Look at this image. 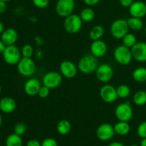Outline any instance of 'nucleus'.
<instances>
[{"instance_id": "1", "label": "nucleus", "mask_w": 146, "mask_h": 146, "mask_svg": "<svg viewBox=\"0 0 146 146\" xmlns=\"http://www.w3.org/2000/svg\"><path fill=\"white\" fill-rule=\"evenodd\" d=\"M98 66V58L91 54L81 57L77 64L78 70L84 74H89L96 72Z\"/></svg>"}, {"instance_id": "2", "label": "nucleus", "mask_w": 146, "mask_h": 146, "mask_svg": "<svg viewBox=\"0 0 146 146\" xmlns=\"http://www.w3.org/2000/svg\"><path fill=\"white\" fill-rule=\"evenodd\" d=\"M64 29L71 34H77L83 27V21L80 15L72 14L66 17L64 23Z\"/></svg>"}, {"instance_id": "3", "label": "nucleus", "mask_w": 146, "mask_h": 146, "mask_svg": "<svg viewBox=\"0 0 146 146\" xmlns=\"http://www.w3.org/2000/svg\"><path fill=\"white\" fill-rule=\"evenodd\" d=\"M113 57L115 61L121 65H128L133 60L131 49L123 44L115 47L113 52Z\"/></svg>"}, {"instance_id": "4", "label": "nucleus", "mask_w": 146, "mask_h": 146, "mask_svg": "<svg viewBox=\"0 0 146 146\" xmlns=\"http://www.w3.org/2000/svg\"><path fill=\"white\" fill-rule=\"evenodd\" d=\"M128 27L127 20L118 19L113 21L111 25L110 31L113 37L116 40H122L124 36L128 33Z\"/></svg>"}, {"instance_id": "5", "label": "nucleus", "mask_w": 146, "mask_h": 146, "mask_svg": "<svg viewBox=\"0 0 146 146\" xmlns=\"http://www.w3.org/2000/svg\"><path fill=\"white\" fill-rule=\"evenodd\" d=\"M17 70L21 75L25 77H29L35 73L36 66L32 58L21 57L17 64Z\"/></svg>"}, {"instance_id": "6", "label": "nucleus", "mask_w": 146, "mask_h": 146, "mask_svg": "<svg viewBox=\"0 0 146 146\" xmlns=\"http://www.w3.org/2000/svg\"><path fill=\"white\" fill-rule=\"evenodd\" d=\"M2 54L5 62L10 65H14V64H18L22 57L21 52L14 44L7 46Z\"/></svg>"}, {"instance_id": "7", "label": "nucleus", "mask_w": 146, "mask_h": 146, "mask_svg": "<svg viewBox=\"0 0 146 146\" xmlns=\"http://www.w3.org/2000/svg\"><path fill=\"white\" fill-rule=\"evenodd\" d=\"M115 115L118 121H130L133 115V110L131 103L127 101L118 104L115 107Z\"/></svg>"}, {"instance_id": "8", "label": "nucleus", "mask_w": 146, "mask_h": 146, "mask_svg": "<svg viewBox=\"0 0 146 146\" xmlns=\"http://www.w3.org/2000/svg\"><path fill=\"white\" fill-rule=\"evenodd\" d=\"M55 9L59 17L66 18L73 14L75 9V0H57Z\"/></svg>"}, {"instance_id": "9", "label": "nucleus", "mask_w": 146, "mask_h": 146, "mask_svg": "<svg viewBox=\"0 0 146 146\" xmlns=\"http://www.w3.org/2000/svg\"><path fill=\"white\" fill-rule=\"evenodd\" d=\"M63 81V76L58 72L51 71L46 73L42 78L43 85L51 89H54L61 85Z\"/></svg>"}, {"instance_id": "10", "label": "nucleus", "mask_w": 146, "mask_h": 146, "mask_svg": "<svg viewBox=\"0 0 146 146\" xmlns=\"http://www.w3.org/2000/svg\"><path fill=\"white\" fill-rule=\"evenodd\" d=\"M113 75V69L108 64H100L96 70V76L97 79L101 82H108L112 80Z\"/></svg>"}, {"instance_id": "11", "label": "nucleus", "mask_w": 146, "mask_h": 146, "mask_svg": "<svg viewBox=\"0 0 146 146\" xmlns=\"http://www.w3.org/2000/svg\"><path fill=\"white\" fill-rule=\"evenodd\" d=\"M101 98L106 103H113L118 98L116 88L111 84H104L101 87L99 92Z\"/></svg>"}, {"instance_id": "12", "label": "nucleus", "mask_w": 146, "mask_h": 146, "mask_svg": "<svg viewBox=\"0 0 146 146\" xmlns=\"http://www.w3.org/2000/svg\"><path fill=\"white\" fill-rule=\"evenodd\" d=\"M114 127L110 123H103L100 125L96 130V136L102 141H108L115 135Z\"/></svg>"}, {"instance_id": "13", "label": "nucleus", "mask_w": 146, "mask_h": 146, "mask_svg": "<svg viewBox=\"0 0 146 146\" xmlns=\"http://www.w3.org/2000/svg\"><path fill=\"white\" fill-rule=\"evenodd\" d=\"M59 70L60 73L63 77L71 79L76 75L78 67L73 62L70 60H64L60 64Z\"/></svg>"}, {"instance_id": "14", "label": "nucleus", "mask_w": 146, "mask_h": 146, "mask_svg": "<svg viewBox=\"0 0 146 146\" xmlns=\"http://www.w3.org/2000/svg\"><path fill=\"white\" fill-rule=\"evenodd\" d=\"M133 59L139 62H146V42H138L131 49Z\"/></svg>"}, {"instance_id": "15", "label": "nucleus", "mask_w": 146, "mask_h": 146, "mask_svg": "<svg viewBox=\"0 0 146 146\" xmlns=\"http://www.w3.org/2000/svg\"><path fill=\"white\" fill-rule=\"evenodd\" d=\"M90 50L91 54L96 58H100L106 55L108 51V46L104 40H96L91 43Z\"/></svg>"}, {"instance_id": "16", "label": "nucleus", "mask_w": 146, "mask_h": 146, "mask_svg": "<svg viewBox=\"0 0 146 146\" xmlns=\"http://www.w3.org/2000/svg\"><path fill=\"white\" fill-rule=\"evenodd\" d=\"M41 82L36 77H31L27 80L24 86V90L29 96H34L38 94L41 88Z\"/></svg>"}, {"instance_id": "17", "label": "nucleus", "mask_w": 146, "mask_h": 146, "mask_svg": "<svg viewBox=\"0 0 146 146\" xmlns=\"http://www.w3.org/2000/svg\"><path fill=\"white\" fill-rule=\"evenodd\" d=\"M128 9L131 17L142 19L146 15V4L144 1H134Z\"/></svg>"}, {"instance_id": "18", "label": "nucleus", "mask_w": 146, "mask_h": 146, "mask_svg": "<svg viewBox=\"0 0 146 146\" xmlns=\"http://www.w3.org/2000/svg\"><path fill=\"white\" fill-rule=\"evenodd\" d=\"M1 40L6 46L14 45L18 40V33L14 29L8 28L1 34Z\"/></svg>"}, {"instance_id": "19", "label": "nucleus", "mask_w": 146, "mask_h": 146, "mask_svg": "<svg viewBox=\"0 0 146 146\" xmlns=\"http://www.w3.org/2000/svg\"><path fill=\"white\" fill-rule=\"evenodd\" d=\"M17 108V102L14 99L5 97L0 100V110L6 114L13 113Z\"/></svg>"}, {"instance_id": "20", "label": "nucleus", "mask_w": 146, "mask_h": 146, "mask_svg": "<svg viewBox=\"0 0 146 146\" xmlns=\"http://www.w3.org/2000/svg\"><path fill=\"white\" fill-rule=\"evenodd\" d=\"M113 127L115 134L121 136L126 135L131 130V126H130L128 122L118 121V123L114 125Z\"/></svg>"}, {"instance_id": "21", "label": "nucleus", "mask_w": 146, "mask_h": 146, "mask_svg": "<svg viewBox=\"0 0 146 146\" xmlns=\"http://www.w3.org/2000/svg\"><path fill=\"white\" fill-rule=\"evenodd\" d=\"M106 30L104 27L101 25H96L91 28L89 31V38L92 41L101 40L105 34Z\"/></svg>"}, {"instance_id": "22", "label": "nucleus", "mask_w": 146, "mask_h": 146, "mask_svg": "<svg viewBox=\"0 0 146 146\" xmlns=\"http://www.w3.org/2000/svg\"><path fill=\"white\" fill-rule=\"evenodd\" d=\"M71 124L68 120L62 119L56 125L57 132L61 135H66L71 131Z\"/></svg>"}, {"instance_id": "23", "label": "nucleus", "mask_w": 146, "mask_h": 146, "mask_svg": "<svg viewBox=\"0 0 146 146\" xmlns=\"http://www.w3.org/2000/svg\"><path fill=\"white\" fill-rule=\"evenodd\" d=\"M133 79L138 82H146V67H139L135 69L132 74Z\"/></svg>"}, {"instance_id": "24", "label": "nucleus", "mask_w": 146, "mask_h": 146, "mask_svg": "<svg viewBox=\"0 0 146 146\" xmlns=\"http://www.w3.org/2000/svg\"><path fill=\"white\" fill-rule=\"evenodd\" d=\"M127 23L129 29L133 30V31H139L142 29L143 27V20L137 17H131L129 19H127Z\"/></svg>"}, {"instance_id": "25", "label": "nucleus", "mask_w": 146, "mask_h": 146, "mask_svg": "<svg viewBox=\"0 0 146 146\" xmlns=\"http://www.w3.org/2000/svg\"><path fill=\"white\" fill-rule=\"evenodd\" d=\"M5 145L6 146H22L23 140L21 136L15 133L9 135L6 139Z\"/></svg>"}, {"instance_id": "26", "label": "nucleus", "mask_w": 146, "mask_h": 146, "mask_svg": "<svg viewBox=\"0 0 146 146\" xmlns=\"http://www.w3.org/2000/svg\"><path fill=\"white\" fill-rule=\"evenodd\" d=\"M95 11L91 7H86L81 10L80 13V17L81 18L83 21L85 22H90L93 21L95 18Z\"/></svg>"}, {"instance_id": "27", "label": "nucleus", "mask_w": 146, "mask_h": 146, "mask_svg": "<svg viewBox=\"0 0 146 146\" xmlns=\"http://www.w3.org/2000/svg\"><path fill=\"white\" fill-rule=\"evenodd\" d=\"M134 104L138 106H143L146 104V91L143 90H138L133 97Z\"/></svg>"}, {"instance_id": "28", "label": "nucleus", "mask_w": 146, "mask_h": 146, "mask_svg": "<svg viewBox=\"0 0 146 146\" xmlns=\"http://www.w3.org/2000/svg\"><path fill=\"white\" fill-rule=\"evenodd\" d=\"M137 42H137L136 36L135 34H132V33H128L122 39L123 45L125 46V47H128L130 49L132 48Z\"/></svg>"}, {"instance_id": "29", "label": "nucleus", "mask_w": 146, "mask_h": 146, "mask_svg": "<svg viewBox=\"0 0 146 146\" xmlns=\"http://www.w3.org/2000/svg\"><path fill=\"white\" fill-rule=\"evenodd\" d=\"M116 92L119 98L125 99L131 94V88L127 84H122L116 87Z\"/></svg>"}, {"instance_id": "30", "label": "nucleus", "mask_w": 146, "mask_h": 146, "mask_svg": "<svg viewBox=\"0 0 146 146\" xmlns=\"http://www.w3.org/2000/svg\"><path fill=\"white\" fill-rule=\"evenodd\" d=\"M22 57L31 58L34 54V48L31 44H25L21 50Z\"/></svg>"}, {"instance_id": "31", "label": "nucleus", "mask_w": 146, "mask_h": 146, "mask_svg": "<svg viewBox=\"0 0 146 146\" xmlns=\"http://www.w3.org/2000/svg\"><path fill=\"white\" fill-rule=\"evenodd\" d=\"M26 131H27V125L22 122L17 123L14 127V133L18 135L22 136L26 133Z\"/></svg>"}, {"instance_id": "32", "label": "nucleus", "mask_w": 146, "mask_h": 146, "mask_svg": "<svg viewBox=\"0 0 146 146\" xmlns=\"http://www.w3.org/2000/svg\"><path fill=\"white\" fill-rule=\"evenodd\" d=\"M137 134L141 139L146 138V121L140 123L137 128Z\"/></svg>"}, {"instance_id": "33", "label": "nucleus", "mask_w": 146, "mask_h": 146, "mask_svg": "<svg viewBox=\"0 0 146 146\" xmlns=\"http://www.w3.org/2000/svg\"><path fill=\"white\" fill-rule=\"evenodd\" d=\"M50 92H51V89L48 88V87H46V86L43 85L41 86V88H40L39 91L38 92V95L40 98L45 99L46 97H48L50 94Z\"/></svg>"}, {"instance_id": "34", "label": "nucleus", "mask_w": 146, "mask_h": 146, "mask_svg": "<svg viewBox=\"0 0 146 146\" xmlns=\"http://www.w3.org/2000/svg\"><path fill=\"white\" fill-rule=\"evenodd\" d=\"M36 7L38 9H44L49 4L50 0H31Z\"/></svg>"}, {"instance_id": "35", "label": "nucleus", "mask_w": 146, "mask_h": 146, "mask_svg": "<svg viewBox=\"0 0 146 146\" xmlns=\"http://www.w3.org/2000/svg\"><path fill=\"white\" fill-rule=\"evenodd\" d=\"M41 146H58V143L55 139L48 137L41 142Z\"/></svg>"}, {"instance_id": "36", "label": "nucleus", "mask_w": 146, "mask_h": 146, "mask_svg": "<svg viewBox=\"0 0 146 146\" xmlns=\"http://www.w3.org/2000/svg\"><path fill=\"white\" fill-rule=\"evenodd\" d=\"M119 2L123 7L129 8L130 6L134 2V0H119Z\"/></svg>"}, {"instance_id": "37", "label": "nucleus", "mask_w": 146, "mask_h": 146, "mask_svg": "<svg viewBox=\"0 0 146 146\" xmlns=\"http://www.w3.org/2000/svg\"><path fill=\"white\" fill-rule=\"evenodd\" d=\"M27 146H41V143L36 139H31L27 142Z\"/></svg>"}, {"instance_id": "38", "label": "nucleus", "mask_w": 146, "mask_h": 146, "mask_svg": "<svg viewBox=\"0 0 146 146\" xmlns=\"http://www.w3.org/2000/svg\"><path fill=\"white\" fill-rule=\"evenodd\" d=\"M83 1H84V4H86L87 6L93 7V6H95L96 5V4H98V3L101 1V0H83Z\"/></svg>"}, {"instance_id": "39", "label": "nucleus", "mask_w": 146, "mask_h": 146, "mask_svg": "<svg viewBox=\"0 0 146 146\" xmlns=\"http://www.w3.org/2000/svg\"><path fill=\"white\" fill-rule=\"evenodd\" d=\"M7 9V4L5 1L0 0V14H2Z\"/></svg>"}, {"instance_id": "40", "label": "nucleus", "mask_w": 146, "mask_h": 146, "mask_svg": "<svg viewBox=\"0 0 146 146\" xmlns=\"http://www.w3.org/2000/svg\"><path fill=\"white\" fill-rule=\"evenodd\" d=\"M108 146H125V145H124L123 143H121V142L114 141L110 143V144L108 145Z\"/></svg>"}, {"instance_id": "41", "label": "nucleus", "mask_w": 146, "mask_h": 146, "mask_svg": "<svg viewBox=\"0 0 146 146\" xmlns=\"http://www.w3.org/2000/svg\"><path fill=\"white\" fill-rule=\"evenodd\" d=\"M6 47H7L6 44L1 41V40H0V53L4 52V51L6 49Z\"/></svg>"}, {"instance_id": "42", "label": "nucleus", "mask_w": 146, "mask_h": 146, "mask_svg": "<svg viewBox=\"0 0 146 146\" xmlns=\"http://www.w3.org/2000/svg\"><path fill=\"white\" fill-rule=\"evenodd\" d=\"M4 31V24H3V23L0 21V34H2Z\"/></svg>"}, {"instance_id": "43", "label": "nucleus", "mask_w": 146, "mask_h": 146, "mask_svg": "<svg viewBox=\"0 0 146 146\" xmlns=\"http://www.w3.org/2000/svg\"><path fill=\"white\" fill-rule=\"evenodd\" d=\"M140 146H146V138L142 139L140 143Z\"/></svg>"}, {"instance_id": "44", "label": "nucleus", "mask_w": 146, "mask_h": 146, "mask_svg": "<svg viewBox=\"0 0 146 146\" xmlns=\"http://www.w3.org/2000/svg\"><path fill=\"white\" fill-rule=\"evenodd\" d=\"M1 124H2V117H1V114H0V127L1 126Z\"/></svg>"}, {"instance_id": "45", "label": "nucleus", "mask_w": 146, "mask_h": 146, "mask_svg": "<svg viewBox=\"0 0 146 146\" xmlns=\"http://www.w3.org/2000/svg\"><path fill=\"white\" fill-rule=\"evenodd\" d=\"M129 146H140V145H136V144H132V145H130Z\"/></svg>"}, {"instance_id": "46", "label": "nucleus", "mask_w": 146, "mask_h": 146, "mask_svg": "<svg viewBox=\"0 0 146 146\" xmlns=\"http://www.w3.org/2000/svg\"><path fill=\"white\" fill-rule=\"evenodd\" d=\"M1 1H5V2H7V1H10V0H1Z\"/></svg>"}, {"instance_id": "47", "label": "nucleus", "mask_w": 146, "mask_h": 146, "mask_svg": "<svg viewBox=\"0 0 146 146\" xmlns=\"http://www.w3.org/2000/svg\"><path fill=\"white\" fill-rule=\"evenodd\" d=\"M144 31H145V33L146 34V26L145 27V28H144Z\"/></svg>"}, {"instance_id": "48", "label": "nucleus", "mask_w": 146, "mask_h": 146, "mask_svg": "<svg viewBox=\"0 0 146 146\" xmlns=\"http://www.w3.org/2000/svg\"><path fill=\"white\" fill-rule=\"evenodd\" d=\"M1 84H0V93H1Z\"/></svg>"}]
</instances>
